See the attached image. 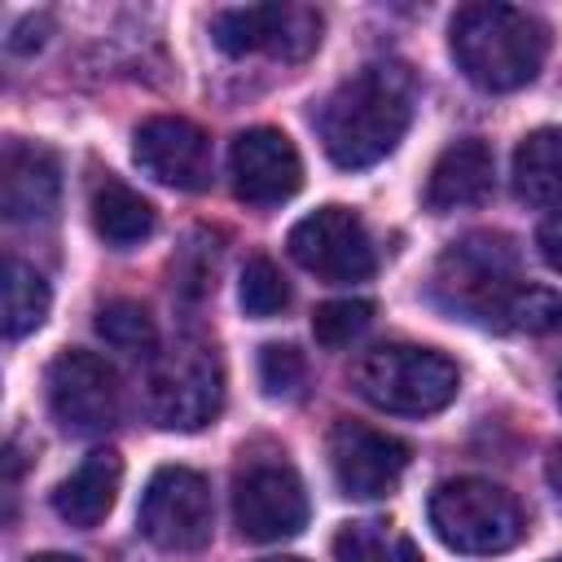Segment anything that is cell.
<instances>
[{"label":"cell","mask_w":562,"mask_h":562,"mask_svg":"<svg viewBox=\"0 0 562 562\" xmlns=\"http://www.w3.org/2000/svg\"><path fill=\"white\" fill-rule=\"evenodd\" d=\"M408 119H413L408 75L400 66L373 61L325 97L316 114V132L329 162L342 171H356V167L382 162L404 140Z\"/></svg>","instance_id":"cell-1"},{"label":"cell","mask_w":562,"mask_h":562,"mask_svg":"<svg viewBox=\"0 0 562 562\" xmlns=\"http://www.w3.org/2000/svg\"><path fill=\"white\" fill-rule=\"evenodd\" d=\"M448 48L470 83L487 92H514L540 75L549 26L514 4H465L448 26Z\"/></svg>","instance_id":"cell-2"},{"label":"cell","mask_w":562,"mask_h":562,"mask_svg":"<svg viewBox=\"0 0 562 562\" xmlns=\"http://www.w3.org/2000/svg\"><path fill=\"white\" fill-rule=\"evenodd\" d=\"M351 386L382 413L426 417L457 400L461 373L448 356L413 342H378L356 356Z\"/></svg>","instance_id":"cell-3"},{"label":"cell","mask_w":562,"mask_h":562,"mask_svg":"<svg viewBox=\"0 0 562 562\" xmlns=\"http://www.w3.org/2000/svg\"><path fill=\"white\" fill-rule=\"evenodd\" d=\"M430 527L435 536L470 558L505 553L522 540V509L518 501L492 479H448L430 496Z\"/></svg>","instance_id":"cell-4"},{"label":"cell","mask_w":562,"mask_h":562,"mask_svg":"<svg viewBox=\"0 0 562 562\" xmlns=\"http://www.w3.org/2000/svg\"><path fill=\"white\" fill-rule=\"evenodd\" d=\"M518 250L501 233H470L452 241L435 268V294L474 321H505L509 299L518 294Z\"/></svg>","instance_id":"cell-5"},{"label":"cell","mask_w":562,"mask_h":562,"mask_svg":"<svg viewBox=\"0 0 562 562\" xmlns=\"http://www.w3.org/2000/svg\"><path fill=\"white\" fill-rule=\"evenodd\" d=\"M224 408V369L215 347L176 342L167 347L145 378V413L162 430H202Z\"/></svg>","instance_id":"cell-6"},{"label":"cell","mask_w":562,"mask_h":562,"mask_svg":"<svg viewBox=\"0 0 562 562\" xmlns=\"http://www.w3.org/2000/svg\"><path fill=\"white\" fill-rule=\"evenodd\" d=\"M136 522H140V536L158 549H171V553L202 549L215 527L206 479L189 465H158L140 492Z\"/></svg>","instance_id":"cell-7"},{"label":"cell","mask_w":562,"mask_h":562,"mask_svg":"<svg viewBox=\"0 0 562 562\" xmlns=\"http://www.w3.org/2000/svg\"><path fill=\"white\" fill-rule=\"evenodd\" d=\"M285 246L290 259L321 281H364L378 263L364 220L347 206H316L290 228Z\"/></svg>","instance_id":"cell-8"},{"label":"cell","mask_w":562,"mask_h":562,"mask_svg":"<svg viewBox=\"0 0 562 562\" xmlns=\"http://www.w3.org/2000/svg\"><path fill=\"white\" fill-rule=\"evenodd\" d=\"M44 391L57 426L70 435H101L119 417V378L101 356L83 347L53 356L44 373Z\"/></svg>","instance_id":"cell-9"},{"label":"cell","mask_w":562,"mask_h":562,"mask_svg":"<svg viewBox=\"0 0 562 562\" xmlns=\"http://www.w3.org/2000/svg\"><path fill=\"white\" fill-rule=\"evenodd\" d=\"M233 522L246 540H290L307 522L303 479L285 461H250L233 483Z\"/></svg>","instance_id":"cell-10"},{"label":"cell","mask_w":562,"mask_h":562,"mask_svg":"<svg viewBox=\"0 0 562 562\" xmlns=\"http://www.w3.org/2000/svg\"><path fill=\"white\" fill-rule=\"evenodd\" d=\"M211 40L228 57L246 53H272L285 61L307 57L321 44V13L303 4H246V9H220L211 18Z\"/></svg>","instance_id":"cell-11"},{"label":"cell","mask_w":562,"mask_h":562,"mask_svg":"<svg viewBox=\"0 0 562 562\" xmlns=\"http://www.w3.org/2000/svg\"><path fill=\"white\" fill-rule=\"evenodd\" d=\"M329 470H334V483L342 496H356V501H378V496H391L408 470V443H400L395 435L386 430H373L364 422H334L329 430Z\"/></svg>","instance_id":"cell-12"},{"label":"cell","mask_w":562,"mask_h":562,"mask_svg":"<svg viewBox=\"0 0 562 562\" xmlns=\"http://www.w3.org/2000/svg\"><path fill=\"white\" fill-rule=\"evenodd\" d=\"M228 171H233L237 198L255 202V206H277L285 198H294L303 184V158L281 127L237 132L233 149H228Z\"/></svg>","instance_id":"cell-13"},{"label":"cell","mask_w":562,"mask_h":562,"mask_svg":"<svg viewBox=\"0 0 562 562\" xmlns=\"http://www.w3.org/2000/svg\"><path fill=\"white\" fill-rule=\"evenodd\" d=\"M132 154L140 171L154 176L158 184H171L184 193H198L211 184V140L189 119H176V114L145 119L132 136Z\"/></svg>","instance_id":"cell-14"},{"label":"cell","mask_w":562,"mask_h":562,"mask_svg":"<svg viewBox=\"0 0 562 562\" xmlns=\"http://www.w3.org/2000/svg\"><path fill=\"white\" fill-rule=\"evenodd\" d=\"M61 198V171L57 158L40 145L9 140L4 162H0V211L4 220H48Z\"/></svg>","instance_id":"cell-15"},{"label":"cell","mask_w":562,"mask_h":562,"mask_svg":"<svg viewBox=\"0 0 562 562\" xmlns=\"http://www.w3.org/2000/svg\"><path fill=\"white\" fill-rule=\"evenodd\" d=\"M492 176H496V162H492V149L479 140V136H465V140H452L430 176H426V206L430 211H461V206H479L487 193H492Z\"/></svg>","instance_id":"cell-16"},{"label":"cell","mask_w":562,"mask_h":562,"mask_svg":"<svg viewBox=\"0 0 562 562\" xmlns=\"http://www.w3.org/2000/svg\"><path fill=\"white\" fill-rule=\"evenodd\" d=\"M119 483H123V461L114 448H97L88 452L53 492V509L61 522L70 527H97L110 509H114V496H119Z\"/></svg>","instance_id":"cell-17"},{"label":"cell","mask_w":562,"mask_h":562,"mask_svg":"<svg viewBox=\"0 0 562 562\" xmlns=\"http://www.w3.org/2000/svg\"><path fill=\"white\" fill-rule=\"evenodd\" d=\"M88 211H92L97 237L105 246H114V250H127V246H136V241H145L154 233V206L132 184H123L119 176L97 180Z\"/></svg>","instance_id":"cell-18"},{"label":"cell","mask_w":562,"mask_h":562,"mask_svg":"<svg viewBox=\"0 0 562 562\" xmlns=\"http://www.w3.org/2000/svg\"><path fill=\"white\" fill-rule=\"evenodd\" d=\"M514 193L527 206H562V127H536L518 140Z\"/></svg>","instance_id":"cell-19"},{"label":"cell","mask_w":562,"mask_h":562,"mask_svg":"<svg viewBox=\"0 0 562 562\" xmlns=\"http://www.w3.org/2000/svg\"><path fill=\"white\" fill-rule=\"evenodd\" d=\"M48 281L22 263V259H4V277H0V325L4 338H26L31 329L44 325L48 316Z\"/></svg>","instance_id":"cell-20"},{"label":"cell","mask_w":562,"mask_h":562,"mask_svg":"<svg viewBox=\"0 0 562 562\" xmlns=\"http://www.w3.org/2000/svg\"><path fill=\"white\" fill-rule=\"evenodd\" d=\"M334 558L338 562H422V549L391 522L360 518L334 536Z\"/></svg>","instance_id":"cell-21"},{"label":"cell","mask_w":562,"mask_h":562,"mask_svg":"<svg viewBox=\"0 0 562 562\" xmlns=\"http://www.w3.org/2000/svg\"><path fill=\"white\" fill-rule=\"evenodd\" d=\"M97 334L119 351H149L158 342L154 316L136 299H110L97 312Z\"/></svg>","instance_id":"cell-22"},{"label":"cell","mask_w":562,"mask_h":562,"mask_svg":"<svg viewBox=\"0 0 562 562\" xmlns=\"http://www.w3.org/2000/svg\"><path fill=\"white\" fill-rule=\"evenodd\" d=\"M237 299H241V312L255 316V321H268L277 312L290 307V281L281 277V268L272 259H250L241 268V285H237Z\"/></svg>","instance_id":"cell-23"},{"label":"cell","mask_w":562,"mask_h":562,"mask_svg":"<svg viewBox=\"0 0 562 562\" xmlns=\"http://www.w3.org/2000/svg\"><path fill=\"white\" fill-rule=\"evenodd\" d=\"M373 321V303L364 299H334V303H321L316 316H312V334L321 347H347L351 338H360Z\"/></svg>","instance_id":"cell-24"},{"label":"cell","mask_w":562,"mask_h":562,"mask_svg":"<svg viewBox=\"0 0 562 562\" xmlns=\"http://www.w3.org/2000/svg\"><path fill=\"white\" fill-rule=\"evenodd\" d=\"M259 382L272 400H294L307 382V364L290 342H268L259 347Z\"/></svg>","instance_id":"cell-25"},{"label":"cell","mask_w":562,"mask_h":562,"mask_svg":"<svg viewBox=\"0 0 562 562\" xmlns=\"http://www.w3.org/2000/svg\"><path fill=\"white\" fill-rule=\"evenodd\" d=\"M509 329H527V334H544V329H558L562 325V299L544 285H518V294L509 299L505 307V321Z\"/></svg>","instance_id":"cell-26"},{"label":"cell","mask_w":562,"mask_h":562,"mask_svg":"<svg viewBox=\"0 0 562 562\" xmlns=\"http://www.w3.org/2000/svg\"><path fill=\"white\" fill-rule=\"evenodd\" d=\"M536 246H540L544 263L562 272V211H553V215L540 224V233H536Z\"/></svg>","instance_id":"cell-27"},{"label":"cell","mask_w":562,"mask_h":562,"mask_svg":"<svg viewBox=\"0 0 562 562\" xmlns=\"http://www.w3.org/2000/svg\"><path fill=\"white\" fill-rule=\"evenodd\" d=\"M44 31H48V18H44V13H40V18H26V22H22V26L9 35V48H13V53L40 48V44H44Z\"/></svg>","instance_id":"cell-28"},{"label":"cell","mask_w":562,"mask_h":562,"mask_svg":"<svg viewBox=\"0 0 562 562\" xmlns=\"http://www.w3.org/2000/svg\"><path fill=\"white\" fill-rule=\"evenodd\" d=\"M544 479H549V492L558 496V505H562V443L549 452V465H544Z\"/></svg>","instance_id":"cell-29"},{"label":"cell","mask_w":562,"mask_h":562,"mask_svg":"<svg viewBox=\"0 0 562 562\" xmlns=\"http://www.w3.org/2000/svg\"><path fill=\"white\" fill-rule=\"evenodd\" d=\"M26 562H83V558H75V553H35Z\"/></svg>","instance_id":"cell-30"},{"label":"cell","mask_w":562,"mask_h":562,"mask_svg":"<svg viewBox=\"0 0 562 562\" xmlns=\"http://www.w3.org/2000/svg\"><path fill=\"white\" fill-rule=\"evenodd\" d=\"M553 395H558V408H562V373H558V391Z\"/></svg>","instance_id":"cell-31"},{"label":"cell","mask_w":562,"mask_h":562,"mask_svg":"<svg viewBox=\"0 0 562 562\" xmlns=\"http://www.w3.org/2000/svg\"><path fill=\"white\" fill-rule=\"evenodd\" d=\"M263 562H303V558H263Z\"/></svg>","instance_id":"cell-32"},{"label":"cell","mask_w":562,"mask_h":562,"mask_svg":"<svg viewBox=\"0 0 562 562\" xmlns=\"http://www.w3.org/2000/svg\"><path fill=\"white\" fill-rule=\"evenodd\" d=\"M553 562H562V558H553Z\"/></svg>","instance_id":"cell-33"}]
</instances>
